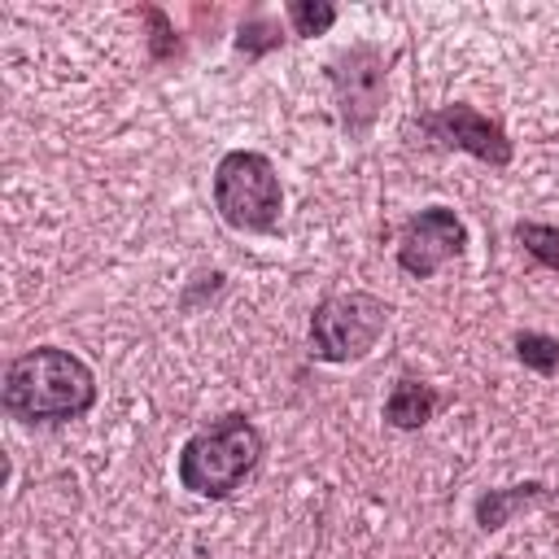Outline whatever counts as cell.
Instances as JSON below:
<instances>
[{
	"instance_id": "cell-2",
	"label": "cell",
	"mask_w": 559,
	"mask_h": 559,
	"mask_svg": "<svg viewBox=\"0 0 559 559\" xmlns=\"http://www.w3.org/2000/svg\"><path fill=\"white\" fill-rule=\"evenodd\" d=\"M262 459V432L245 415H223L179 450V485L197 498H227Z\"/></svg>"
},
{
	"instance_id": "cell-6",
	"label": "cell",
	"mask_w": 559,
	"mask_h": 559,
	"mask_svg": "<svg viewBox=\"0 0 559 559\" xmlns=\"http://www.w3.org/2000/svg\"><path fill=\"white\" fill-rule=\"evenodd\" d=\"M332 83H336V100H341V118L349 131H367L380 100H384V57L367 44L349 48L336 57L332 66Z\"/></svg>"
},
{
	"instance_id": "cell-4",
	"label": "cell",
	"mask_w": 559,
	"mask_h": 559,
	"mask_svg": "<svg viewBox=\"0 0 559 559\" xmlns=\"http://www.w3.org/2000/svg\"><path fill=\"white\" fill-rule=\"evenodd\" d=\"M389 323V301L376 293H332L310 314V345L323 362H354L367 358Z\"/></svg>"
},
{
	"instance_id": "cell-3",
	"label": "cell",
	"mask_w": 559,
	"mask_h": 559,
	"mask_svg": "<svg viewBox=\"0 0 559 559\" xmlns=\"http://www.w3.org/2000/svg\"><path fill=\"white\" fill-rule=\"evenodd\" d=\"M214 205L236 231H271L284 210L280 175L262 153L236 148L214 166Z\"/></svg>"
},
{
	"instance_id": "cell-8",
	"label": "cell",
	"mask_w": 559,
	"mask_h": 559,
	"mask_svg": "<svg viewBox=\"0 0 559 559\" xmlns=\"http://www.w3.org/2000/svg\"><path fill=\"white\" fill-rule=\"evenodd\" d=\"M437 406H441V397H437L432 384L402 376V380L393 384L389 402H384V419H389L393 428H424V424L437 415Z\"/></svg>"
},
{
	"instance_id": "cell-5",
	"label": "cell",
	"mask_w": 559,
	"mask_h": 559,
	"mask_svg": "<svg viewBox=\"0 0 559 559\" xmlns=\"http://www.w3.org/2000/svg\"><path fill=\"white\" fill-rule=\"evenodd\" d=\"M463 249H467V227H463V218H459L454 210H445V205H428V210H419V214L402 227V236H397V266H402L406 275L428 280L437 266H445V262L459 258Z\"/></svg>"
},
{
	"instance_id": "cell-11",
	"label": "cell",
	"mask_w": 559,
	"mask_h": 559,
	"mask_svg": "<svg viewBox=\"0 0 559 559\" xmlns=\"http://www.w3.org/2000/svg\"><path fill=\"white\" fill-rule=\"evenodd\" d=\"M515 236H520V245H524L546 271H559V227H550V223H520Z\"/></svg>"
},
{
	"instance_id": "cell-7",
	"label": "cell",
	"mask_w": 559,
	"mask_h": 559,
	"mask_svg": "<svg viewBox=\"0 0 559 559\" xmlns=\"http://www.w3.org/2000/svg\"><path fill=\"white\" fill-rule=\"evenodd\" d=\"M424 127H428L441 144L463 148V153H472V157H480V162H489V166H507V162H511V140H507V131H502L489 114H480V109H472V105H445V109L428 114Z\"/></svg>"
},
{
	"instance_id": "cell-9",
	"label": "cell",
	"mask_w": 559,
	"mask_h": 559,
	"mask_svg": "<svg viewBox=\"0 0 559 559\" xmlns=\"http://www.w3.org/2000/svg\"><path fill=\"white\" fill-rule=\"evenodd\" d=\"M542 493H546V485H537V480L511 485V489H489V493L476 502V520H480V528H502V524L511 520V511H520L524 502H533V498H542Z\"/></svg>"
},
{
	"instance_id": "cell-1",
	"label": "cell",
	"mask_w": 559,
	"mask_h": 559,
	"mask_svg": "<svg viewBox=\"0 0 559 559\" xmlns=\"http://www.w3.org/2000/svg\"><path fill=\"white\" fill-rule=\"evenodd\" d=\"M96 402V376L83 358L57 345L17 354L4 371V411L26 424H61L87 415Z\"/></svg>"
},
{
	"instance_id": "cell-10",
	"label": "cell",
	"mask_w": 559,
	"mask_h": 559,
	"mask_svg": "<svg viewBox=\"0 0 559 559\" xmlns=\"http://www.w3.org/2000/svg\"><path fill=\"white\" fill-rule=\"evenodd\" d=\"M515 354H520L524 367H533V371H542V376L559 371V341H555V336L520 332V336H515Z\"/></svg>"
},
{
	"instance_id": "cell-13",
	"label": "cell",
	"mask_w": 559,
	"mask_h": 559,
	"mask_svg": "<svg viewBox=\"0 0 559 559\" xmlns=\"http://www.w3.org/2000/svg\"><path fill=\"white\" fill-rule=\"evenodd\" d=\"M284 35H275V26L271 22H249V26H240V39H236V48L240 52H249V57H258V52H266V48H275Z\"/></svg>"
},
{
	"instance_id": "cell-12",
	"label": "cell",
	"mask_w": 559,
	"mask_h": 559,
	"mask_svg": "<svg viewBox=\"0 0 559 559\" xmlns=\"http://www.w3.org/2000/svg\"><path fill=\"white\" fill-rule=\"evenodd\" d=\"M288 22H293L297 35H323V31H332L336 9L328 0H293L288 4Z\"/></svg>"
}]
</instances>
